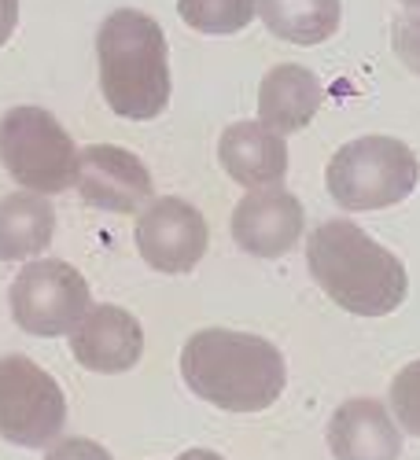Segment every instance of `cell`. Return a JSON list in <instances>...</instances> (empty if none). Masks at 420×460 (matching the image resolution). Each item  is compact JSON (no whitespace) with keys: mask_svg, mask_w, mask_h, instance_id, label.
Returning a JSON list of instances; mask_svg holds the SVG:
<instances>
[{"mask_svg":"<svg viewBox=\"0 0 420 460\" xmlns=\"http://www.w3.org/2000/svg\"><path fill=\"white\" fill-rule=\"evenodd\" d=\"M207 217L200 207L177 196L151 199L137 221V251L140 258L166 277L192 273L207 254Z\"/></svg>","mask_w":420,"mask_h":460,"instance_id":"obj_8","label":"cell"},{"mask_svg":"<svg viewBox=\"0 0 420 460\" xmlns=\"http://www.w3.org/2000/svg\"><path fill=\"white\" fill-rule=\"evenodd\" d=\"M391 45H395V56L406 63V70H413L420 78V15H406L395 22Z\"/></svg>","mask_w":420,"mask_h":460,"instance_id":"obj_19","label":"cell"},{"mask_svg":"<svg viewBox=\"0 0 420 460\" xmlns=\"http://www.w3.org/2000/svg\"><path fill=\"white\" fill-rule=\"evenodd\" d=\"M402 4H406V8H420V0H402Z\"/></svg>","mask_w":420,"mask_h":460,"instance_id":"obj_23","label":"cell"},{"mask_svg":"<svg viewBox=\"0 0 420 460\" xmlns=\"http://www.w3.org/2000/svg\"><path fill=\"white\" fill-rule=\"evenodd\" d=\"M265 30L291 45H321L339 30V0H258Z\"/></svg>","mask_w":420,"mask_h":460,"instance_id":"obj_16","label":"cell"},{"mask_svg":"<svg viewBox=\"0 0 420 460\" xmlns=\"http://www.w3.org/2000/svg\"><path fill=\"white\" fill-rule=\"evenodd\" d=\"M56 236V210L37 191H12L0 199V261L45 254Z\"/></svg>","mask_w":420,"mask_h":460,"instance_id":"obj_15","label":"cell"},{"mask_svg":"<svg viewBox=\"0 0 420 460\" xmlns=\"http://www.w3.org/2000/svg\"><path fill=\"white\" fill-rule=\"evenodd\" d=\"M307 265L317 288L354 317H388L409 295V273L398 254L380 247L362 225L335 217L307 240Z\"/></svg>","mask_w":420,"mask_h":460,"instance_id":"obj_2","label":"cell"},{"mask_svg":"<svg viewBox=\"0 0 420 460\" xmlns=\"http://www.w3.org/2000/svg\"><path fill=\"white\" fill-rule=\"evenodd\" d=\"M391 416L402 431L420 438V361H409L391 379Z\"/></svg>","mask_w":420,"mask_h":460,"instance_id":"obj_18","label":"cell"},{"mask_svg":"<svg viewBox=\"0 0 420 460\" xmlns=\"http://www.w3.org/2000/svg\"><path fill=\"white\" fill-rule=\"evenodd\" d=\"M74 188L78 196L111 214H133L151 203V173L147 166L126 147L114 144H89L78 151V166H74Z\"/></svg>","mask_w":420,"mask_h":460,"instance_id":"obj_9","label":"cell"},{"mask_svg":"<svg viewBox=\"0 0 420 460\" xmlns=\"http://www.w3.org/2000/svg\"><path fill=\"white\" fill-rule=\"evenodd\" d=\"M45 460H114V456L93 438H56Z\"/></svg>","mask_w":420,"mask_h":460,"instance_id":"obj_20","label":"cell"},{"mask_svg":"<svg viewBox=\"0 0 420 460\" xmlns=\"http://www.w3.org/2000/svg\"><path fill=\"white\" fill-rule=\"evenodd\" d=\"M100 89L107 107L130 122L159 119L170 103V45L147 12L119 8L96 33Z\"/></svg>","mask_w":420,"mask_h":460,"instance_id":"obj_3","label":"cell"},{"mask_svg":"<svg viewBox=\"0 0 420 460\" xmlns=\"http://www.w3.org/2000/svg\"><path fill=\"white\" fill-rule=\"evenodd\" d=\"M302 228H307V214L284 184L251 188L233 210V240L251 258L288 254L299 243Z\"/></svg>","mask_w":420,"mask_h":460,"instance_id":"obj_11","label":"cell"},{"mask_svg":"<svg viewBox=\"0 0 420 460\" xmlns=\"http://www.w3.org/2000/svg\"><path fill=\"white\" fill-rule=\"evenodd\" d=\"M174 460H225L221 453H214V449H184L181 456H174Z\"/></svg>","mask_w":420,"mask_h":460,"instance_id":"obj_22","label":"cell"},{"mask_svg":"<svg viewBox=\"0 0 420 460\" xmlns=\"http://www.w3.org/2000/svg\"><path fill=\"white\" fill-rule=\"evenodd\" d=\"M70 354L89 372L122 376L144 358V328L122 305H89L70 328Z\"/></svg>","mask_w":420,"mask_h":460,"instance_id":"obj_10","label":"cell"},{"mask_svg":"<svg viewBox=\"0 0 420 460\" xmlns=\"http://www.w3.org/2000/svg\"><path fill=\"white\" fill-rule=\"evenodd\" d=\"M321 100H325V89L310 66L281 63L258 85V122L281 137L299 133L314 122Z\"/></svg>","mask_w":420,"mask_h":460,"instance_id":"obj_14","label":"cell"},{"mask_svg":"<svg viewBox=\"0 0 420 460\" xmlns=\"http://www.w3.org/2000/svg\"><path fill=\"white\" fill-rule=\"evenodd\" d=\"M0 166L37 196H59L74 184L78 151L45 107H12L0 119Z\"/></svg>","mask_w":420,"mask_h":460,"instance_id":"obj_5","label":"cell"},{"mask_svg":"<svg viewBox=\"0 0 420 460\" xmlns=\"http://www.w3.org/2000/svg\"><path fill=\"white\" fill-rule=\"evenodd\" d=\"M67 424L59 383L22 354L0 358V438L22 449H45Z\"/></svg>","mask_w":420,"mask_h":460,"instance_id":"obj_6","label":"cell"},{"mask_svg":"<svg viewBox=\"0 0 420 460\" xmlns=\"http://www.w3.org/2000/svg\"><path fill=\"white\" fill-rule=\"evenodd\" d=\"M328 449L335 460H398L402 456L398 420L384 402L351 398L328 420Z\"/></svg>","mask_w":420,"mask_h":460,"instance_id":"obj_12","label":"cell"},{"mask_svg":"<svg viewBox=\"0 0 420 460\" xmlns=\"http://www.w3.org/2000/svg\"><path fill=\"white\" fill-rule=\"evenodd\" d=\"M177 15L200 33H240L258 15V0H177Z\"/></svg>","mask_w":420,"mask_h":460,"instance_id":"obj_17","label":"cell"},{"mask_svg":"<svg viewBox=\"0 0 420 460\" xmlns=\"http://www.w3.org/2000/svg\"><path fill=\"white\" fill-rule=\"evenodd\" d=\"M15 22H19V0H0V49L8 45Z\"/></svg>","mask_w":420,"mask_h":460,"instance_id":"obj_21","label":"cell"},{"mask_svg":"<svg viewBox=\"0 0 420 460\" xmlns=\"http://www.w3.org/2000/svg\"><path fill=\"white\" fill-rule=\"evenodd\" d=\"M420 181L416 151L398 137H358L328 159L325 184L343 210H388Z\"/></svg>","mask_w":420,"mask_h":460,"instance_id":"obj_4","label":"cell"},{"mask_svg":"<svg viewBox=\"0 0 420 460\" xmlns=\"http://www.w3.org/2000/svg\"><path fill=\"white\" fill-rule=\"evenodd\" d=\"M8 305L26 335H70L89 310V284L63 258H30L8 291Z\"/></svg>","mask_w":420,"mask_h":460,"instance_id":"obj_7","label":"cell"},{"mask_svg":"<svg viewBox=\"0 0 420 460\" xmlns=\"http://www.w3.org/2000/svg\"><path fill=\"white\" fill-rule=\"evenodd\" d=\"M181 379L221 412H262L284 394L288 365L262 335L203 328L181 350Z\"/></svg>","mask_w":420,"mask_h":460,"instance_id":"obj_1","label":"cell"},{"mask_svg":"<svg viewBox=\"0 0 420 460\" xmlns=\"http://www.w3.org/2000/svg\"><path fill=\"white\" fill-rule=\"evenodd\" d=\"M221 170L240 188H273L288 173L284 137L262 122H233L218 140Z\"/></svg>","mask_w":420,"mask_h":460,"instance_id":"obj_13","label":"cell"}]
</instances>
